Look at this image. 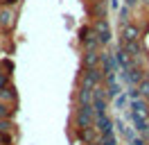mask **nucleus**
<instances>
[{"label": "nucleus", "mask_w": 149, "mask_h": 145, "mask_svg": "<svg viewBox=\"0 0 149 145\" xmlns=\"http://www.w3.org/2000/svg\"><path fill=\"white\" fill-rule=\"evenodd\" d=\"M104 70L102 68H81L79 72V86H88V89H95V86H100L104 84Z\"/></svg>", "instance_id": "obj_1"}, {"label": "nucleus", "mask_w": 149, "mask_h": 145, "mask_svg": "<svg viewBox=\"0 0 149 145\" xmlns=\"http://www.w3.org/2000/svg\"><path fill=\"white\" fill-rule=\"evenodd\" d=\"M93 122H95L93 104H79L77 113H74V127H77V129H84V127H91Z\"/></svg>", "instance_id": "obj_2"}, {"label": "nucleus", "mask_w": 149, "mask_h": 145, "mask_svg": "<svg viewBox=\"0 0 149 145\" xmlns=\"http://www.w3.org/2000/svg\"><path fill=\"white\" fill-rule=\"evenodd\" d=\"M79 43L84 45V50H97L100 48V36H97V32H95L93 27L88 25V27H84L81 32H79Z\"/></svg>", "instance_id": "obj_3"}, {"label": "nucleus", "mask_w": 149, "mask_h": 145, "mask_svg": "<svg viewBox=\"0 0 149 145\" xmlns=\"http://www.w3.org/2000/svg\"><path fill=\"white\" fill-rule=\"evenodd\" d=\"M91 27L97 32L100 43H102V45H109V43H111V36L113 34H111V25H109V20H106V18H95Z\"/></svg>", "instance_id": "obj_4"}, {"label": "nucleus", "mask_w": 149, "mask_h": 145, "mask_svg": "<svg viewBox=\"0 0 149 145\" xmlns=\"http://www.w3.org/2000/svg\"><path fill=\"white\" fill-rule=\"evenodd\" d=\"M120 36L122 41H142V30H140V25H133V23H127V25L120 27Z\"/></svg>", "instance_id": "obj_5"}, {"label": "nucleus", "mask_w": 149, "mask_h": 145, "mask_svg": "<svg viewBox=\"0 0 149 145\" xmlns=\"http://www.w3.org/2000/svg\"><path fill=\"white\" fill-rule=\"evenodd\" d=\"M0 27L11 32L16 27V9L14 7H2L0 9Z\"/></svg>", "instance_id": "obj_6"}, {"label": "nucleus", "mask_w": 149, "mask_h": 145, "mask_svg": "<svg viewBox=\"0 0 149 145\" xmlns=\"http://www.w3.org/2000/svg\"><path fill=\"white\" fill-rule=\"evenodd\" d=\"M93 127H95V132H97L100 136H109V134H113V127H115V122H113L109 116H95Z\"/></svg>", "instance_id": "obj_7"}, {"label": "nucleus", "mask_w": 149, "mask_h": 145, "mask_svg": "<svg viewBox=\"0 0 149 145\" xmlns=\"http://www.w3.org/2000/svg\"><path fill=\"white\" fill-rule=\"evenodd\" d=\"M120 50L129 52L131 59H133V57H140V54H147L145 45L140 43V41H122V39H120Z\"/></svg>", "instance_id": "obj_8"}, {"label": "nucleus", "mask_w": 149, "mask_h": 145, "mask_svg": "<svg viewBox=\"0 0 149 145\" xmlns=\"http://www.w3.org/2000/svg\"><path fill=\"white\" fill-rule=\"evenodd\" d=\"M100 61H102V52H97V50H84V54H81L84 68H100Z\"/></svg>", "instance_id": "obj_9"}, {"label": "nucleus", "mask_w": 149, "mask_h": 145, "mask_svg": "<svg viewBox=\"0 0 149 145\" xmlns=\"http://www.w3.org/2000/svg\"><path fill=\"white\" fill-rule=\"evenodd\" d=\"M100 66H102L104 75H115V72L120 70L118 63H115V54H111V52H102V61H100Z\"/></svg>", "instance_id": "obj_10"}, {"label": "nucleus", "mask_w": 149, "mask_h": 145, "mask_svg": "<svg viewBox=\"0 0 149 145\" xmlns=\"http://www.w3.org/2000/svg\"><path fill=\"white\" fill-rule=\"evenodd\" d=\"M88 14L93 18H106L109 14V2L106 0H97V2H91V7H88Z\"/></svg>", "instance_id": "obj_11"}, {"label": "nucleus", "mask_w": 149, "mask_h": 145, "mask_svg": "<svg viewBox=\"0 0 149 145\" xmlns=\"http://www.w3.org/2000/svg\"><path fill=\"white\" fill-rule=\"evenodd\" d=\"M129 120L133 122V129H136V132L147 134V129H149V118L140 116V113H136V111H131V113H129Z\"/></svg>", "instance_id": "obj_12"}, {"label": "nucleus", "mask_w": 149, "mask_h": 145, "mask_svg": "<svg viewBox=\"0 0 149 145\" xmlns=\"http://www.w3.org/2000/svg\"><path fill=\"white\" fill-rule=\"evenodd\" d=\"M97 132H95V127H84V129H77V138H79V143L86 145V143H93V141H97Z\"/></svg>", "instance_id": "obj_13"}, {"label": "nucleus", "mask_w": 149, "mask_h": 145, "mask_svg": "<svg viewBox=\"0 0 149 145\" xmlns=\"http://www.w3.org/2000/svg\"><path fill=\"white\" fill-rule=\"evenodd\" d=\"M131 111H136V113H140V116H145L149 118V102L147 98H136V100H131Z\"/></svg>", "instance_id": "obj_14"}, {"label": "nucleus", "mask_w": 149, "mask_h": 145, "mask_svg": "<svg viewBox=\"0 0 149 145\" xmlns=\"http://www.w3.org/2000/svg\"><path fill=\"white\" fill-rule=\"evenodd\" d=\"M77 104H93V89L79 86L77 89Z\"/></svg>", "instance_id": "obj_15"}, {"label": "nucleus", "mask_w": 149, "mask_h": 145, "mask_svg": "<svg viewBox=\"0 0 149 145\" xmlns=\"http://www.w3.org/2000/svg\"><path fill=\"white\" fill-rule=\"evenodd\" d=\"M115 63H118V68H131L133 66V59H131L129 52H124L118 48V52H115Z\"/></svg>", "instance_id": "obj_16"}, {"label": "nucleus", "mask_w": 149, "mask_h": 145, "mask_svg": "<svg viewBox=\"0 0 149 145\" xmlns=\"http://www.w3.org/2000/svg\"><path fill=\"white\" fill-rule=\"evenodd\" d=\"M0 102H9V104L16 102V89H14L11 84L7 89H0Z\"/></svg>", "instance_id": "obj_17"}, {"label": "nucleus", "mask_w": 149, "mask_h": 145, "mask_svg": "<svg viewBox=\"0 0 149 145\" xmlns=\"http://www.w3.org/2000/svg\"><path fill=\"white\" fill-rule=\"evenodd\" d=\"M115 127L120 129V134L124 136V141H127V143H131V141H133V138L138 136V134H136V132H133V129H131V127H127V125H124V122H118V125H115Z\"/></svg>", "instance_id": "obj_18"}, {"label": "nucleus", "mask_w": 149, "mask_h": 145, "mask_svg": "<svg viewBox=\"0 0 149 145\" xmlns=\"http://www.w3.org/2000/svg\"><path fill=\"white\" fill-rule=\"evenodd\" d=\"M120 27L122 25H127V23H131V7L129 5H124V7H120Z\"/></svg>", "instance_id": "obj_19"}, {"label": "nucleus", "mask_w": 149, "mask_h": 145, "mask_svg": "<svg viewBox=\"0 0 149 145\" xmlns=\"http://www.w3.org/2000/svg\"><path fill=\"white\" fill-rule=\"evenodd\" d=\"M129 104H131V100H129L127 93H120L118 98L113 100V107H115V109H124V107H129Z\"/></svg>", "instance_id": "obj_20"}, {"label": "nucleus", "mask_w": 149, "mask_h": 145, "mask_svg": "<svg viewBox=\"0 0 149 145\" xmlns=\"http://www.w3.org/2000/svg\"><path fill=\"white\" fill-rule=\"evenodd\" d=\"M11 116H14V107L9 102H0V120L2 118H11Z\"/></svg>", "instance_id": "obj_21"}, {"label": "nucleus", "mask_w": 149, "mask_h": 145, "mask_svg": "<svg viewBox=\"0 0 149 145\" xmlns=\"http://www.w3.org/2000/svg\"><path fill=\"white\" fill-rule=\"evenodd\" d=\"M9 132H14L11 118H2V120H0V134H9Z\"/></svg>", "instance_id": "obj_22"}, {"label": "nucleus", "mask_w": 149, "mask_h": 145, "mask_svg": "<svg viewBox=\"0 0 149 145\" xmlns=\"http://www.w3.org/2000/svg\"><path fill=\"white\" fill-rule=\"evenodd\" d=\"M9 84H11V75H7V72L0 70V89H7Z\"/></svg>", "instance_id": "obj_23"}, {"label": "nucleus", "mask_w": 149, "mask_h": 145, "mask_svg": "<svg viewBox=\"0 0 149 145\" xmlns=\"http://www.w3.org/2000/svg\"><path fill=\"white\" fill-rule=\"evenodd\" d=\"M138 91L142 93V98H147V95H149V77H147V80H142L138 84Z\"/></svg>", "instance_id": "obj_24"}, {"label": "nucleus", "mask_w": 149, "mask_h": 145, "mask_svg": "<svg viewBox=\"0 0 149 145\" xmlns=\"http://www.w3.org/2000/svg\"><path fill=\"white\" fill-rule=\"evenodd\" d=\"M100 145H118V141H115L113 134H109V136H102V138H100Z\"/></svg>", "instance_id": "obj_25"}, {"label": "nucleus", "mask_w": 149, "mask_h": 145, "mask_svg": "<svg viewBox=\"0 0 149 145\" xmlns=\"http://www.w3.org/2000/svg\"><path fill=\"white\" fill-rule=\"evenodd\" d=\"M127 95H129V100L142 98V93H140V91H138V86H129V91H127Z\"/></svg>", "instance_id": "obj_26"}, {"label": "nucleus", "mask_w": 149, "mask_h": 145, "mask_svg": "<svg viewBox=\"0 0 149 145\" xmlns=\"http://www.w3.org/2000/svg\"><path fill=\"white\" fill-rule=\"evenodd\" d=\"M2 68H5V72H7V75H11V70H14V61H9V59H2Z\"/></svg>", "instance_id": "obj_27"}, {"label": "nucleus", "mask_w": 149, "mask_h": 145, "mask_svg": "<svg viewBox=\"0 0 149 145\" xmlns=\"http://www.w3.org/2000/svg\"><path fill=\"white\" fill-rule=\"evenodd\" d=\"M20 0H0V9L2 7H14V5H18Z\"/></svg>", "instance_id": "obj_28"}, {"label": "nucleus", "mask_w": 149, "mask_h": 145, "mask_svg": "<svg viewBox=\"0 0 149 145\" xmlns=\"http://www.w3.org/2000/svg\"><path fill=\"white\" fill-rule=\"evenodd\" d=\"M0 143H5V145H11V143H14V138H11L9 134H2V138H0Z\"/></svg>", "instance_id": "obj_29"}, {"label": "nucleus", "mask_w": 149, "mask_h": 145, "mask_svg": "<svg viewBox=\"0 0 149 145\" xmlns=\"http://www.w3.org/2000/svg\"><path fill=\"white\" fill-rule=\"evenodd\" d=\"M109 7H113V9H120V0H109Z\"/></svg>", "instance_id": "obj_30"}, {"label": "nucleus", "mask_w": 149, "mask_h": 145, "mask_svg": "<svg viewBox=\"0 0 149 145\" xmlns=\"http://www.w3.org/2000/svg\"><path fill=\"white\" fill-rule=\"evenodd\" d=\"M138 2H140V0H124V5H129V7H131V9L136 7V5H138Z\"/></svg>", "instance_id": "obj_31"}, {"label": "nucleus", "mask_w": 149, "mask_h": 145, "mask_svg": "<svg viewBox=\"0 0 149 145\" xmlns=\"http://www.w3.org/2000/svg\"><path fill=\"white\" fill-rule=\"evenodd\" d=\"M142 136H145V138H147V143H149V129H147V134H142Z\"/></svg>", "instance_id": "obj_32"}, {"label": "nucleus", "mask_w": 149, "mask_h": 145, "mask_svg": "<svg viewBox=\"0 0 149 145\" xmlns=\"http://www.w3.org/2000/svg\"><path fill=\"white\" fill-rule=\"evenodd\" d=\"M142 2H145V7H149V0H142Z\"/></svg>", "instance_id": "obj_33"}, {"label": "nucleus", "mask_w": 149, "mask_h": 145, "mask_svg": "<svg viewBox=\"0 0 149 145\" xmlns=\"http://www.w3.org/2000/svg\"><path fill=\"white\" fill-rule=\"evenodd\" d=\"M91 2H97V0H91Z\"/></svg>", "instance_id": "obj_34"}, {"label": "nucleus", "mask_w": 149, "mask_h": 145, "mask_svg": "<svg viewBox=\"0 0 149 145\" xmlns=\"http://www.w3.org/2000/svg\"><path fill=\"white\" fill-rule=\"evenodd\" d=\"M147 102H149V95H147Z\"/></svg>", "instance_id": "obj_35"}, {"label": "nucleus", "mask_w": 149, "mask_h": 145, "mask_svg": "<svg viewBox=\"0 0 149 145\" xmlns=\"http://www.w3.org/2000/svg\"><path fill=\"white\" fill-rule=\"evenodd\" d=\"M0 138H2V134H0Z\"/></svg>", "instance_id": "obj_36"}, {"label": "nucleus", "mask_w": 149, "mask_h": 145, "mask_svg": "<svg viewBox=\"0 0 149 145\" xmlns=\"http://www.w3.org/2000/svg\"><path fill=\"white\" fill-rule=\"evenodd\" d=\"M147 145H149V143H147Z\"/></svg>", "instance_id": "obj_37"}]
</instances>
